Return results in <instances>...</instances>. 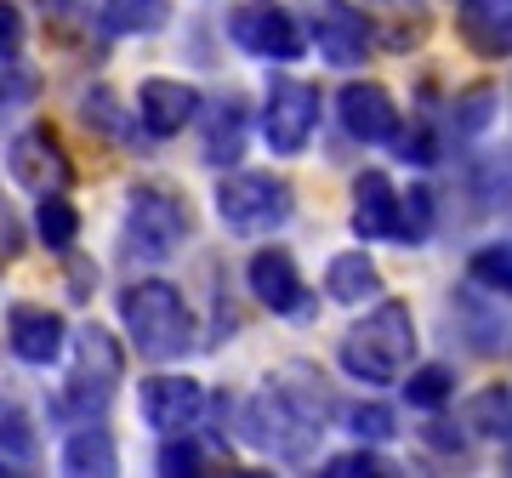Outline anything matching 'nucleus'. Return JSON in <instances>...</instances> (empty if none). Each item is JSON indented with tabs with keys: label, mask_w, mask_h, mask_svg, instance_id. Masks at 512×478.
I'll return each mask as SVG.
<instances>
[{
	"label": "nucleus",
	"mask_w": 512,
	"mask_h": 478,
	"mask_svg": "<svg viewBox=\"0 0 512 478\" xmlns=\"http://www.w3.org/2000/svg\"><path fill=\"white\" fill-rule=\"evenodd\" d=\"M330 416V393L325 387H302V365H291L285 376H268V387H256L245 410H239V439L262 450L268 461H285V467H308L313 450H319V433H325Z\"/></svg>",
	"instance_id": "f257e3e1"
},
{
	"label": "nucleus",
	"mask_w": 512,
	"mask_h": 478,
	"mask_svg": "<svg viewBox=\"0 0 512 478\" xmlns=\"http://www.w3.org/2000/svg\"><path fill=\"white\" fill-rule=\"evenodd\" d=\"M120 325H126L131 348L154 359V365L188 359L194 342H200V319H194L188 296L171 279H131L120 291Z\"/></svg>",
	"instance_id": "f03ea898"
},
{
	"label": "nucleus",
	"mask_w": 512,
	"mask_h": 478,
	"mask_svg": "<svg viewBox=\"0 0 512 478\" xmlns=\"http://www.w3.org/2000/svg\"><path fill=\"white\" fill-rule=\"evenodd\" d=\"M416 359V319L404 302H376V308L342 336V370L365 387L399 382Z\"/></svg>",
	"instance_id": "7ed1b4c3"
},
{
	"label": "nucleus",
	"mask_w": 512,
	"mask_h": 478,
	"mask_svg": "<svg viewBox=\"0 0 512 478\" xmlns=\"http://www.w3.org/2000/svg\"><path fill=\"white\" fill-rule=\"evenodd\" d=\"M69 342H74V365H69L63 393L52 399V416H69V422L80 427V422H97L103 405L114 399V387L126 376V348H120L114 331H103V325H80Z\"/></svg>",
	"instance_id": "20e7f679"
},
{
	"label": "nucleus",
	"mask_w": 512,
	"mask_h": 478,
	"mask_svg": "<svg viewBox=\"0 0 512 478\" xmlns=\"http://www.w3.org/2000/svg\"><path fill=\"white\" fill-rule=\"evenodd\" d=\"M194 234V217H188V200L171 194L165 183H137L126 194V222H120V245H126L131 262H165L177 257Z\"/></svg>",
	"instance_id": "39448f33"
},
{
	"label": "nucleus",
	"mask_w": 512,
	"mask_h": 478,
	"mask_svg": "<svg viewBox=\"0 0 512 478\" xmlns=\"http://www.w3.org/2000/svg\"><path fill=\"white\" fill-rule=\"evenodd\" d=\"M296 211V188L274 171H228L217 183V217L228 234L239 239H262L285 228Z\"/></svg>",
	"instance_id": "423d86ee"
},
{
	"label": "nucleus",
	"mask_w": 512,
	"mask_h": 478,
	"mask_svg": "<svg viewBox=\"0 0 512 478\" xmlns=\"http://www.w3.org/2000/svg\"><path fill=\"white\" fill-rule=\"evenodd\" d=\"M228 40L239 52L268 57V63H296L308 52V35H302V18L279 0H245L228 12Z\"/></svg>",
	"instance_id": "0eeeda50"
},
{
	"label": "nucleus",
	"mask_w": 512,
	"mask_h": 478,
	"mask_svg": "<svg viewBox=\"0 0 512 478\" xmlns=\"http://www.w3.org/2000/svg\"><path fill=\"white\" fill-rule=\"evenodd\" d=\"M319 131V86L308 80H291L279 74L268 80V97H262V143L274 154H302Z\"/></svg>",
	"instance_id": "6e6552de"
},
{
	"label": "nucleus",
	"mask_w": 512,
	"mask_h": 478,
	"mask_svg": "<svg viewBox=\"0 0 512 478\" xmlns=\"http://www.w3.org/2000/svg\"><path fill=\"white\" fill-rule=\"evenodd\" d=\"M205 405H211V393L188 370H160V376H148L137 387V410H143V422L154 433H188L205 416Z\"/></svg>",
	"instance_id": "1a4fd4ad"
},
{
	"label": "nucleus",
	"mask_w": 512,
	"mask_h": 478,
	"mask_svg": "<svg viewBox=\"0 0 512 478\" xmlns=\"http://www.w3.org/2000/svg\"><path fill=\"white\" fill-rule=\"evenodd\" d=\"M6 171L18 177V188L29 194H57L74 183V160L63 154V137L52 126H23L6 143Z\"/></svg>",
	"instance_id": "9d476101"
},
{
	"label": "nucleus",
	"mask_w": 512,
	"mask_h": 478,
	"mask_svg": "<svg viewBox=\"0 0 512 478\" xmlns=\"http://www.w3.org/2000/svg\"><path fill=\"white\" fill-rule=\"evenodd\" d=\"M245 285H251V296L268 313H279V319H308L313 313V291H308V279L296 274V257L285 245H262V251L245 262Z\"/></svg>",
	"instance_id": "9b49d317"
},
{
	"label": "nucleus",
	"mask_w": 512,
	"mask_h": 478,
	"mask_svg": "<svg viewBox=\"0 0 512 478\" xmlns=\"http://www.w3.org/2000/svg\"><path fill=\"white\" fill-rule=\"evenodd\" d=\"M6 348L18 353L23 365H57L63 348H69V325H63V313L46 308V302H12L6 308Z\"/></svg>",
	"instance_id": "f8f14e48"
},
{
	"label": "nucleus",
	"mask_w": 512,
	"mask_h": 478,
	"mask_svg": "<svg viewBox=\"0 0 512 478\" xmlns=\"http://www.w3.org/2000/svg\"><path fill=\"white\" fill-rule=\"evenodd\" d=\"M205 109L200 86H188V80H165V74H148L143 86H137V126L165 143V137H177L183 126H194Z\"/></svg>",
	"instance_id": "ddd939ff"
},
{
	"label": "nucleus",
	"mask_w": 512,
	"mask_h": 478,
	"mask_svg": "<svg viewBox=\"0 0 512 478\" xmlns=\"http://www.w3.org/2000/svg\"><path fill=\"white\" fill-rule=\"evenodd\" d=\"M370 40H376L370 12H359V6H348V0H319V6H313V46H319L325 63H336V69L365 63Z\"/></svg>",
	"instance_id": "4468645a"
},
{
	"label": "nucleus",
	"mask_w": 512,
	"mask_h": 478,
	"mask_svg": "<svg viewBox=\"0 0 512 478\" xmlns=\"http://www.w3.org/2000/svg\"><path fill=\"white\" fill-rule=\"evenodd\" d=\"M336 120L348 126L353 143H393V137H399L393 92L376 86V80H348V86L336 92Z\"/></svg>",
	"instance_id": "2eb2a0df"
},
{
	"label": "nucleus",
	"mask_w": 512,
	"mask_h": 478,
	"mask_svg": "<svg viewBox=\"0 0 512 478\" xmlns=\"http://www.w3.org/2000/svg\"><path fill=\"white\" fill-rule=\"evenodd\" d=\"M200 160L211 171H234L239 154H245V137H251V109L245 97H217L200 109Z\"/></svg>",
	"instance_id": "dca6fc26"
},
{
	"label": "nucleus",
	"mask_w": 512,
	"mask_h": 478,
	"mask_svg": "<svg viewBox=\"0 0 512 478\" xmlns=\"http://www.w3.org/2000/svg\"><path fill=\"white\" fill-rule=\"evenodd\" d=\"M393 211H399V188L382 171H365L353 183V234L359 239H393Z\"/></svg>",
	"instance_id": "f3484780"
},
{
	"label": "nucleus",
	"mask_w": 512,
	"mask_h": 478,
	"mask_svg": "<svg viewBox=\"0 0 512 478\" xmlns=\"http://www.w3.org/2000/svg\"><path fill=\"white\" fill-rule=\"evenodd\" d=\"M63 473H74V478H114L120 473V450H114V439L103 433L97 422H80L63 439Z\"/></svg>",
	"instance_id": "a211bd4d"
},
{
	"label": "nucleus",
	"mask_w": 512,
	"mask_h": 478,
	"mask_svg": "<svg viewBox=\"0 0 512 478\" xmlns=\"http://www.w3.org/2000/svg\"><path fill=\"white\" fill-rule=\"evenodd\" d=\"M461 40L473 46L478 57H512V12L507 6H490V0H467L456 18Z\"/></svg>",
	"instance_id": "6ab92c4d"
},
{
	"label": "nucleus",
	"mask_w": 512,
	"mask_h": 478,
	"mask_svg": "<svg viewBox=\"0 0 512 478\" xmlns=\"http://www.w3.org/2000/svg\"><path fill=\"white\" fill-rule=\"evenodd\" d=\"M376 291H382V268H376L365 251H342V257H330V268H325V296L330 302L359 308V302H370Z\"/></svg>",
	"instance_id": "aec40b11"
},
{
	"label": "nucleus",
	"mask_w": 512,
	"mask_h": 478,
	"mask_svg": "<svg viewBox=\"0 0 512 478\" xmlns=\"http://www.w3.org/2000/svg\"><path fill=\"white\" fill-rule=\"evenodd\" d=\"M35 234H40L46 251H57V257L74 251V239H80V211L63 200V188H57V194H35Z\"/></svg>",
	"instance_id": "412c9836"
},
{
	"label": "nucleus",
	"mask_w": 512,
	"mask_h": 478,
	"mask_svg": "<svg viewBox=\"0 0 512 478\" xmlns=\"http://www.w3.org/2000/svg\"><path fill=\"white\" fill-rule=\"evenodd\" d=\"M35 461H40V433L29 422V410L6 405L0 410V467L6 473H29Z\"/></svg>",
	"instance_id": "4be33fe9"
},
{
	"label": "nucleus",
	"mask_w": 512,
	"mask_h": 478,
	"mask_svg": "<svg viewBox=\"0 0 512 478\" xmlns=\"http://www.w3.org/2000/svg\"><path fill=\"white\" fill-rule=\"evenodd\" d=\"M80 120L92 131H103L109 143H126L137 109H120V97H114L109 86H86V92H80Z\"/></svg>",
	"instance_id": "5701e85b"
},
{
	"label": "nucleus",
	"mask_w": 512,
	"mask_h": 478,
	"mask_svg": "<svg viewBox=\"0 0 512 478\" xmlns=\"http://www.w3.org/2000/svg\"><path fill=\"white\" fill-rule=\"evenodd\" d=\"M103 23L114 35H154L165 23V0H103Z\"/></svg>",
	"instance_id": "b1692460"
},
{
	"label": "nucleus",
	"mask_w": 512,
	"mask_h": 478,
	"mask_svg": "<svg viewBox=\"0 0 512 478\" xmlns=\"http://www.w3.org/2000/svg\"><path fill=\"white\" fill-rule=\"evenodd\" d=\"M165 478H200L205 473V444L194 433H160V456H154Z\"/></svg>",
	"instance_id": "393cba45"
},
{
	"label": "nucleus",
	"mask_w": 512,
	"mask_h": 478,
	"mask_svg": "<svg viewBox=\"0 0 512 478\" xmlns=\"http://www.w3.org/2000/svg\"><path fill=\"white\" fill-rule=\"evenodd\" d=\"M467 427H473L478 439H507L512 433V399L501 387H484L473 405H467Z\"/></svg>",
	"instance_id": "a878e982"
},
{
	"label": "nucleus",
	"mask_w": 512,
	"mask_h": 478,
	"mask_svg": "<svg viewBox=\"0 0 512 478\" xmlns=\"http://www.w3.org/2000/svg\"><path fill=\"white\" fill-rule=\"evenodd\" d=\"M427 234H433V194L410 188V194H399V211H393V239L399 245H421Z\"/></svg>",
	"instance_id": "bb28decb"
},
{
	"label": "nucleus",
	"mask_w": 512,
	"mask_h": 478,
	"mask_svg": "<svg viewBox=\"0 0 512 478\" xmlns=\"http://www.w3.org/2000/svg\"><path fill=\"white\" fill-rule=\"evenodd\" d=\"M467 274H473V285H484V291L512 296V245H478L473 262H467Z\"/></svg>",
	"instance_id": "cd10ccee"
},
{
	"label": "nucleus",
	"mask_w": 512,
	"mask_h": 478,
	"mask_svg": "<svg viewBox=\"0 0 512 478\" xmlns=\"http://www.w3.org/2000/svg\"><path fill=\"white\" fill-rule=\"evenodd\" d=\"M450 393H456V376H450L444 365H416L410 382H404V399H410L416 410H439Z\"/></svg>",
	"instance_id": "c85d7f7f"
},
{
	"label": "nucleus",
	"mask_w": 512,
	"mask_h": 478,
	"mask_svg": "<svg viewBox=\"0 0 512 478\" xmlns=\"http://www.w3.org/2000/svg\"><path fill=\"white\" fill-rule=\"evenodd\" d=\"M40 92V74L35 69H23L18 57H0V114H18L29 109Z\"/></svg>",
	"instance_id": "c756f323"
},
{
	"label": "nucleus",
	"mask_w": 512,
	"mask_h": 478,
	"mask_svg": "<svg viewBox=\"0 0 512 478\" xmlns=\"http://www.w3.org/2000/svg\"><path fill=\"white\" fill-rule=\"evenodd\" d=\"M456 131H467V137H478V131L495 120V86H467V92H456Z\"/></svg>",
	"instance_id": "7c9ffc66"
},
{
	"label": "nucleus",
	"mask_w": 512,
	"mask_h": 478,
	"mask_svg": "<svg viewBox=\"0 0 512 478\" xmlns=\"http://www.w3.org/2000/svg\"><path fill=\"white\" fill-rule=\"evenodd\" d=\"M325 473H330V478H382V473H393V461L359 444V450H342V456H330V461H325Z\"/></svg>",
	"instance_id": "2f4dec72"
},
{
	"label": "nucleus",
	"mask_w": 512,
	"mask_h": 478,
	"mask_svg": "<svg viewBox=\"0 0 512 478\" xmlns=\"http://www.w3.org/2000/svg\"><path fill=\"white\" fill-rule=\"evenodd\" d=\"M348 427H353V439H359V444H387L393 433H399L387 405H353L348 410Z\"/></svg>",
	"instance_id": "473e14b6"
},
{
	"label": "nucleus",
	"mask_w": 512,
	"mask_h": 478,
	"mask_svg": "<svg viewBox=\"0 0 512 478\" xmlns=\"http://www.w3.org/2000/svg\"><path fill=\"white\" fill-rule=\"evenodd\" d=\"M399 160H416V166H433V160H439V137H433L427 126L404 131V137H399Z\"/></svg>",
	"instance_id": "72a5a7b5"
},
{
	"label": "nucleus",
	"mask_w": 512,
	"mask_h": 478,
	"mask_svg": "<svg viewBox=\"0 0 512 478\" xmlns=\"http://www.w3.org/2000/svg\"><path fill=\"white\" fill-rule=\"evenodd\" d=\"M0 57H23V12L0 0Z\"/></svg>",
	"instance_id": "f704fd0d"
},
{
	"label": "nucleus",
	"mask_w": 512,
	"mask_h": 478,
	"mask_svg": "<svg viewBox=\"0 0 512 478\" xmlns=\"http://www.w3.org/2000/svg\"><path fill=\"white\" fill-rule=\"evenodd\" d=\"M18 251H23V222H18V211L0 200V268L6 262H18Z\"/></svg>",
	"instance_id": "c9c22d12"
},
{
	"label": "nucleus",
	"mask_w": 512,
	"mask_h": 478,
	"mask_svg": "<svg viewBox=\"0 0 512 478\" xmlns=\"http://www.w3.org/2000/svg\"><path fill=\"white\" fill-rule=\"evenodd\" d=\"M40 12L52 23H80L86 12H92V0H40Z\"/></svg>",
	"instance_id": "e433bc0d"
},
{
	"label": "nucleus",
	"mask_w": 512,
	"mask_h": 478,
	"mask_svg": "<svg viewBox=\"0 0 512 478\" xmlns=\"http://www.w3.org/2000/svg\"><path fill=\"white\" fill-rule=\"evenodd\" d=\"M365 12H393V18H416V23H427V6L421 0H365Z\"/></svg>",
	"instance_id": "4c0bfd02"
},
{
	"label": "nucleus",
	"mask_w": 512,
	"mask_h": 478,
	"mask_svg": "<svg viewBox=\"0 0 512 478\" xmlns=\"http://www.w3.org/2000/svg\"><path fill=\"white\" fill-rule=\"evenodd\" d=\"M69 285H74V291H69L74 302H86V296H92V285H97V268H86L74 251H69Z\"/></svg>",
	"instance_id": "58836bf2"
},
{
	"label": "nucleus",
	"mask_w": 512,
	"mask_h": 478,
	"mask_svg": "<svg viewBox=\"0 0 512 478\" xmlns=\"http://www.w3.org/2000/svg\"><path fill=\"white\" fill-rule=\"evenodd\" d=\"M421 439L433 444V450H456V456H461V444H467L461 433H450V422H427L421 427Z\"/></svg>",
	"instance_id": "ea45409f"
},
{
	"label": "nucleus",
	"mask_w": 512,
	"mask_h": 478,
	"mask_svg": "<svg viewBox=\"0 0 512 478\" xmlns=\"http://www.w3.org/2000/svg\"><path fill=\"white\" fill-rule=\"evenodd\" d=\"M0 473H6V467H0Z\"/></svg>",
	"instance_id": "a19ab883"
}]
</instances>
